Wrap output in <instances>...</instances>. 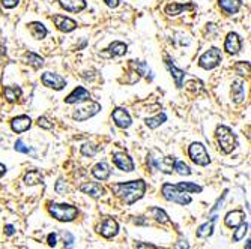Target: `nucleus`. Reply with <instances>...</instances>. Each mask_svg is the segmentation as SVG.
<instances>
[{
    "mask_svg": "<svg viewBox=\"0 0 251 249\" xmlns=\"http://www.w3.org/2000/svg\"><path fill=\"white\" fill-rule=\"evenodd\" d=\"M175 249H190V243L186 242V239H181L175 243Z\"/></svg>",
    "mask_w": 251,
    "mask_h": 249,
    "instance_id": "obj_41",
    "label": "nucleus"
},
{
    "mask_svg": "<svg viewBox=\"0 0 251 249\" xmlns=\"http://www.w3.org/2000/svg\"><path fill=\"white\" fill-rule=\"evenodd\" d=\"M112 117H113V120H114V123H116V126H119V128H122V129L130 128V126H131V123H133L130 113H128L127 110H125V108H120V107L116 108V110L113 111Z\"/></svg>",
    "mask_w": 251,
    "mask_h": 249,
    "instance_id": "obj_13",
    "label": "nucleus"
},
{
    "mask_svg": "<svg viewBox=\"0 0 251 249\" xmlns=\"http://www.w3.org/2000/svg\"><path fill=\"white\" fill-rule=\"evenodd\" d=\"M112 191L125 204L131 206L144 195L146 182L138 179V180H131V182H125V183H114V185H112Z\"/></svg>",
    "mask_w": 251,
    "mask_h": 249,
    "instance_id": "obj_1",
    "label": "nucleus"
},
{
    "mask_svg": "<svg viewBox=\"0 0 251 249\" xmlns=\"http://www.w3.org/2000/svg\"><path fill=\"white\" fill-rule=\"evenodd\" d=\"M188 156L191 158V161L196 165H200V167H206V165L211 162L209 153L206 152V147L202 143H191L190 147H188Z\"/></svg>",
    "mask_w": 251,
    "mask_h": 249,
    "instance_id": "obj_6",
    "label": "nucleus"
},
{
    "mask_svg": "<svg viewBox=\"0 0 251 249\" xmlns=\"http://www.w3.org/2000/svg\"><path fill=\"white\" fill-rule=\"evenodd\" d=\"M245 249H251V243H250V240H247V245H245Z\"/></svg>",
    "mask_w": 251,
    "mask_h": 249,
    "instance_id": "obj_50",
    "label": "nucleus"
},
{
    "mask_svg": "<svg viewBox=\"0 0 251 249\" xmlns=\"http://www.w3.org/2000/svg\"><path fill=\"white\" fill-rule=\"evenodd\" d=\"M245 213L242 210H233V212H228L224 218V222L228 228H236L239 224L244 222Z\"/></svg>",
    "mask_w": 251,
    "mask_h": 249,
    "instance_id": "obj_21",
    "label": "nucleus"
},
{
    "mask_svg": "<svg viewBox=\"0 0 251 249\" xmlns=\"http://www.w3.org/2000/svg\"><path fill=\"white\" fill-rule=\"evenodd\" d=\"M20 0H2V5L6 8V9H12L18 5Z\"/></svg>",
    "mask_w": 251,
    "mask_h": 249,
    "instance_id": "obj_43",
    "label": "nucleus"
},
{
    "mask_svg": "<svg viewBox=\"0 0 251 249\" xmlns=\"http://www.w3.org/2000/svg\"><path fill=\"white\" fill-rule=\"evenodd\" d=\"M89 98H91L89 90H86L85 87L78 86L77 89H74V90L65 98V102H67V104H81V102H85V101H89Z\"/></svg>",
    "mask_w": 251,
    "mask_h": 249,
    "instance_id": "obj_15",
    "label": "nucleus"
},
{
    "mask_svg": "<svg viewBox=\"0 0 251 249\" xmlns=\"http://www.w3.org/2000/svg\"><path fill=\"white\" fill-rule=\"evenodd\" d=\"M235 71L241 77H248L250 75V63L248 62H236L235 63Z\"/></svg>",
    "mask_w": 251,
    "mask_h": 249,
    "instance_id": "obj_34",
    "label": "nucleus"
},
{
    "mask_svg": "<svg viewBox=\"0 0 251 249\" xmlns=\"http://www.w3.org/2000/svg\"><path fill=\"white\" fill-rule=\"evenodd\" d=\"M5 231H6L8 236H12V234L15 233V230H14V227H12V225H6V227H5Z\"/></svg>",
    "mask_w": 251,
    "mask_h": 249,
    "instance_id": "obj_47",
    "label": "nucleus"
},
{
    "mask_svg": "<svg viewBox=\"0 0 251 249\" xmlns=\"http://www.w3.org/2000/svg\"><path fill=\"white\" fill-rule=\"evenodd\" d=\"M221 11L227 15H235L242 8V0H218Z\"/></svg>",
    "mask_w": 251,
    "mask_h": 249,
    "instance_id": "obj_19",
    "label": "nucleus"
},
{
    "mask_svg": "<svg viewBox=\"0 0 251 249\" xmlns=\"http://www.w3.org/2000/svg\"><path fill=\"white\" fill-rule=\"evenodd\" d=\"M161 192H162V197L169 201H173V203H178L181 206H186L191 203V197L188 195L186 192L181 191L176 188V185H170V183H164L162 188H161Z\"/></svg>",
    "mask_w": 251,
    "mask_h": 249,
    "instance_id": "obj_4",
    "label": "nucleus"
},
{
    "mask_svg": "<svg viewBox=\"0 0 251 249\" xmlns=\"http://www.w3.org/2000/svg\"><path fill=\"white\" fill-rule=\"evenodd\" d=\"M113 162L114 165L122 170V171H127V173H131L134 171V161L130 158L128 153H125V152H114L113 153Z\"/></svg>",
    "mask_w": 251,
    "mask_h": 249,
    "instance_id": "obj_10",
    "label": "nucleus"
},
{
    "mask_svg": "<svg viewBox=\"0 0 251 249\" xmlns=\"http://www.w3.org/2000/svg\"><path fill=\"white\" fill-rule=\"evenodd\" d=\"M41 182H43V174H41L39 171H36V170H32L24 176V183L27 186H33V185H38Z\"/></svg>",
    "mask_w": 251,
    "mask_h": 249,
    "instance_id": "obj_31",
    "label": "nucleus"
},
{
    "mask_svg": "<svg viewBox=\"0 0 251 249\" xmlns=\"http://www.w3.org/2000/svg\"><path fill=\"white\" fill-rule=\"evenodd\" d=\"M30 126H32V120L29 116H17L11 120V128L17 134L26 132Z\"/></svg>",
    "mask_w": 251,
    "mask_h": 249,
    "instance_id": "obj_16",
    "label": "nucleus"
},
{
    "mask_svg": "<svg viewBox=\"0 0 251 249\" xmlns=\"http://www.w3.org/2000/svg\"><path fill=\"white\" fill-rule=\"evenodd\" d=\"M165 65H167V68H169V71H170L172 77L175 78L176 87H178V89H181V87H182V83H183V78H185V71H182V69L176 68V66H175V63H173V62H172L169 57L165 59Z\"/></svg>",
    "mask_w": 251,
    "mask_h": 249,
    "instance_id": "obj_20",
    "label": "nucleus"
},
{
    "mask_svg": "<svg viewBox=\"0 0 251 249\" xmlns=\"http://www.w3.org/2000/svg\"><path fill=\"white\" fill-rule=\"evenodd\" d=\"M41 81H43V84L53 89V90H62L67 87V81L64 77H60L59 74H54V72H44L43 77H41Z\"/></svg>",
    "mask_w": 251,
    "mask_h": 249,
    "instance_id": "obj_9",
    "label": "nucleus"
},
{
    "mask_svg": "<svg viewBox=\"0 0 251 249\" xmlns=\"http://www.w3.org/2000/svg\"><path fill=\"white\" fill-rule=\"evenodd\" d=\"M112 174V170L109 167V164L106 162H99L92 168V176L98 180H107Z\"/></svg>",
    "mask_w": 251,
    "mask_h": 249,
    "instance_id": "obj_22",
    "label": "nucleus"
},
{
    "mask_svg": "<svg viewBox=\"0 0 251 249\" xmlns=\"http://www.w3.org/2000/svg\"><path fill=\"white\" fill-rule=\"evenodd\" d=\"M14 149H15L17 152H20V153H30V152H32V149H30L29 146H26V144H24L22 140H17Z\"/></svg>",
    "mask_w": 251,
    "mask_h": 249,
    "instance_id": "obj_38",
    "label": "nucleus"
},
{
    "mask_svg": "<svg viewBox=\"0 0 251 249\" xmlns=\"http://www.w3.org/2000/svg\"><path fill=\"white\" fill-rule=\"evenodd\" d=\"M56 239H57V236H56L54 233L48 234V245H50L51 248H54V246H56Z\"/></svg>",
    "mask_w": 251,
    "mask_h": 249,
    "instance_id": "obj_46",
    "label": "nucleus"
},
{
    "mask_svg": "<svg viewBox=\"0 0 251 249\" xmlns=\"http://www.w3.org/2000/svg\"><path fill=\"white\" fill-rule=\"evenodd\" d=\"M176 188L186 192V194H194V192H202V186L196 185V183H190V182H181L176 185Z\"/></svg>",
    "mask_w": 251,
    "mask_h": 249,
    "instance_id": "obj_28",
    "label": "nucleus"
},
{
    "mask_svg": "<svg viewBox=\"0 0 251 249\" xmlns=\"http://www.w3.org/2000/svg\"><path fill=\"white\" fill-rule=\"evenodd\" d=\"M104 3H106L109 8H117L119 3H120V0H102Z\"/></svg>",
    "mask_w": 251,
    "mask_h": 249,
    "instance_id": "obj_44",
    "label": "nucleus"
},
{
    "mask_svg": "<svg viewBox=\"0 0 251 249\" xmlns=\"http://www.w3.org/2000/svg\"><path fill=\"white\" fill-rule=\"evenodd\" d=\"M56 192L60 194V195H65L68 192V186L65 185V182L62 179H59L57 183H56Z\"/></svg>",
    "mask_w": 251,
    "mask_h": 249,
    "instance_id": "obj_40",
    "label": "nucleus"
},
{
    "mask_svg": "<svg viewBox=\"0 0 251 249\" xmlns=\"http://www.w3.org/2000/svg\"><path fill=\"white\" fill-rule=\"evenodd\" d=\"M99 234L102 236V237H106V239H112V237H114L117 233H119V225H117V222L113 219V218H107L106 221H104L102 224H101V227H99Z\"/></svg>",
    "mask_w": 251,
    "mask_h": 249,
    "instance_id": "obj_14",
    "label": "nucleus"
},
{
    "mask_svg": "<svg viewBox=\"0 0 251 249\" xmlns=\"http://www.w3.org/2000/svg\"><path fill=\"white\" fill-rule=\"evenodd\" d=\"M136 249H158L157 246H154V245H148V243H137L136 245Z\"/></svg>",
    "mask_w": 251,
    "mask_h": 249,
    "instance_id": "obj_45",
    "label": "nucleus"
},
{
    "mask_svg": "<svg viewBox=\"0 0 251 249\" xmlns=\"http://www.w3.org/2000/svg\"><path fill=\"white\" fill-rule=\"evenodd\" d=\"M26 60H27V63L33 68V69H41L44 66V59L35 54V53H27L26 54Z\"/></svg>",
    "mask_w": 251,
    "mask_h": 249,
    "instance_id": "obj_29",
    "label": "nucleus"
},
{
    "mask_svg": "<svg viewBox=\"0 0 251 249\" xmlns=\"http://www.w3.org/2000/svg\"><path fill=\"white\" fill-rule=\"evenodd\" d=\"M241 47H242V41H241V36L235 32H230L224 41V50L228 53V54H238L241 51Z\"/></svg>",
    "mask_w": 251,
    "mask_h": 249,
    "instance_id": "obj_12",
    "label": "nucleus"
},
{
    "mask_svg": "<svg viewBox=\"0 0 251 249\" xmlns=\"http://www.w3.org/2000/svg\"><path fill=\"white\" fill-rule=\"evenodd\" d=\"M101 111V105L98 102H88L86 105H83V107H78L75 111H74V114H72V117L77 120V122H85V120H88V119H91V117H93L95 114H98Z\"/></svg>",
    "mask_w": 251,
    "mask_h": 249,
    "instance_id": "obj_7",
    "label": "nucleus"
},
{
    "mask_svg": "<svg viewBox=\"0 0 251 249\" xmlns=\"http://www.w3.org/2000/svg\"><path fill=\"white\" fill-rule=\"evenodd\" d=\"M38 126L39 128H43V129H47V131H50V129H53V123L47 119V117H39L38 119Z\"/></svg>",
    "mask_w": 251,
    "mask_h": 249,
    "instance_id": "obj_39",
    "label": "nucleus"
},
{
    "mask_svg": "<svg viewBox=\"0 0 251 249\" xmlns=\"http://www.w3.org/2000/svg\"><path fill=\"white\" fill-rule=\"evenodd\" d=\"M48 212L53 218H56L60 222H71L78 216L77 207L71 204H59V203H51L48 206Z\"/></svg>",
    "mask_w": 251,
    "mask_h": 249,
    "instance_id": "obj_3",
    "label": "nucleus"
},
{
    "mask_svg": "<svg viewBox=\"0 0 251 249\" xmlns=\"http://www.w3.org/2000/svg\"><path fill=\"white\" fill-rule=\"evenodd\" d=\"M232 101L235 104H241L244 99H245V87H244V83L236 80L233 81V84H232Z\"/></svg>",
    "mask_w": 251,
    "mask_h": 249,
    "instance_id": "obj_23",
    "label": "nucleus"
},
{
    "mask_svg": "<svg viewBox=\"0 0 251 249\" xmlns=\"http://www.w3.org/2000/svg\"><path fill=\"white\" fill-rule=\"evenodd\" d=\"M80 191L93 197V198H99V197H102L104 194H106V189H104L102 186L99 183H96V182H88L85 185H81Z\"/></svg>",
    "mask_w": 251,
    "mask_h": 249,
    "instance_id": "obj_18",
    "label": "nucleus"
},
{
    "mask_svg": "<svg viewBox=\"0 0 251 249\" xmlns=\"http://www.w3.org/2000/svg\"><path fill=\"white\" fill-rule=\"evenodd\" d=\"M22 93H23V90L20 89L18 86H6V87H3V96L9 104L17 102L18 98L22 96Z\"/></svg>",
    "mask_w": 251,
    "mask_h": 249,
    "instance_id": "obj_26",
    "label": "nucleus"
},
{
    "mask_svg": "<svg viewBox=\"0 0 251 249\" xmlns=\"http://www.w3.org/2000/svg\"><path fill=\"white\" fill-rule=\"evenodd\" d=\"M109 51L112 56L114 57H120V56H125L128 51V45L125 44V42H120V41H114V42L110 44L109 47Z\"/></svg>",
    "mask_w": 251,
    "mask_h": 249,
    "instance_id": "obj_27",
    "label": "nucleus"
},
{
    "mask_svg": "<svg viewBox=\"0 0 251 249\" xmlns=\"http://www.w3.org/2000/svg\"><path fill=\"white\" fill-rule=\"evenodd\" d=\"M151 213L154 215V218H155L160 224H169V222H170V219H169V216H167V213H165L164 210H161L160 207H152V209H151Z\"/></svg>",
    "mask_w": 251,
    "mask_h": 249,
    "instance_id": "obj_33",
    "label": "nucleus"
},
{
    "mask_svg": "<svg viewBox=\"0 0 251 249\" xmlns=\"http://www.w3.org/2000/svg\"><path fill=\"white\" fill-rule=\"evenodd\" d=\"M57 2L65 11L72 12V14H78L83 9H86L88 6L86 0H57Z\"/></svg>",
    "mask_w": 251,
    "mask_h": 249,
    "instance_id": "obj_17",
    "label": "nucleus"
},
{
    "mask_svg": "<svg viewBox=\"0 0 251 249\" xmlns=\"http://www.w3.org/2000/svg\"><path fill=\"white\" fill-rule=\"evenodd\" d=\"M175 162H176V159H175L173 156H165V158H162V159H157V158H149V159H148V164H149V167H151V168L160 170V171L167 173V174L173 173Z\"/></svg>",
    "mask_w": 251,
    "mask_h": 249,
    "instance_id": "obj_8",
    "label": "nucleus"
},
{
    "mask_svg": "<svg viewBox=\"0 0 251 249\" xmlns=\"http://www.w3.org/2000/svg\"><path fill=\"white\" fill-rule=\"evenodd\" d=\"M193 8V5L191 3H169L165 6V14L169 15V17H176V15H179V14H182L183 11H186V9H191Z\"/></svg>",
    "mask_w": 251,
    "mask_h": 249,
    "instance_id": "obj_24",
    "label": "nucleus"
},
{
    "mask_svg": "<svg viewBox=\"0 0 251 249\" xmlns=\"http://www.w3.org/2000/svg\"><path fill=\"white\" fill-rule=\"evenodd\" d=\"M214 221H215V216L212 218L211 222H206L203 225H200L197 228V237H209L212 233H214Z\"/></svg>",
    "mask_w": 251,
    "mask_h": 249,
    "instance_id": "obj_30",
    "label": "nucleus"
},
{
    "mask_svg": "<svg viewBox=\"0 0 251 249\" xmlns=\"http://www.w3.org/2000/svg\"><path fill=\"white\" fill-rule=\"evenodd\" d=\"M173 170H176V173L181 174V176H190L191 174V168L188 167L185 162H182V161H176L175 162Z\"/></svg>",
    "mask_w": 251,
    "mask_h": 249,
    "instance_id": "obj_36",
    "label": "nucleus"
},
{
    "mask_svg": "<svg viewBox=\"0 0 251 249\" xmlns=\"http://www.w3.org/2000/svg\"><path fill=\"white\" fill-rule=\"evenodd\" d=\"M6 173V167L3 164H0V177H3V174Z\"/></svg>",
    "mask_w": 251,
    "mask_h": 249,
    "instance_id": "obj_48",
    "label": "nucleus"
},
{
    "mask_svg": "<svg viewBox=\"0 0 251 249\" xmlns=\"http://www.w3.org/2000/svg\"><path fill=\"white\" fill-rule=\"evenodd\" d=\"M5 53H6L5 48H3V47H0V59H2V57L5 56Z\"/></svg>",
    "mask_w": 251,
    "mask_h": 249,
    "instance_id": "obj_49",
    "label": "nucleus"
},
{
    "mask_svg": "<svg viewBox=\"0 0 251 249\" xmlns=\"http://www.w3.org/2000/svg\"><path fill=\"white\" fill-rule=\"evenodd\" d=\"M223 60V56H221V51L217 48V47H212L209 48L206 53H203L199 59V66L209 71V69H214L217 68Z\"/></svg>",
    "mask_w": 251,
    "mask_h": 249,
    "instance_id": "obj_5",
    "label": "nucleus"
},
{
    "mask_svg": "<svg viewBox=\"0 0 251 249\" xmlns=\"http://www.w3.org/2000/svg\"><path fill=\"white\" fill-rule=\"evenodd\" d=\"M64 240H65V246L67 248H71L72 243H74V236L67 231V233H64Z\"/></svg>",
    "mask_w": 251,
    "mask_h": 249,
    "instance_id": "obj_42",
    "label": "nucleus"
},
{
    "mask_svg": "<svg viewBox=\"0 0 251 249\" xmlns=\"http://www.w3.org/2000/svg\"><path fill=\"white\" fill-rule=\"evenodd\" d=\"M29 30H30V35H32L35 39H38V41L44 39V38L47 36V33H48V30L46 29V26H44L43 23H39V21H32V23H29Z\"/></svg>",
    "mask_w": 251,
    "mask_h": 249,
    "instance_id": "obj_25",
    "label": "nucleus"
},
{
    "mask_svg": "<svg viewBox=\"0 0 251 249\" xmlns=\"http://www.w3.org/2000/svg\"><path fill=\"white\" fill-rule=\"evenodd\" d=\"M215 137H217V141H218V146L220 149L228 155L232 153L236 146H238V140H236V135L235 132L230 129L228 126H224V124H220V126L217 128L215 131Z\"/></svg>",
    "mask_w": 251,
    "mask_h": 249,
    "instance_id": "obj_2",
    "label": "nucleus"
},
{
    "mask_svg": "<svg viewBox=\"0 0 251 249\" xmlns=\"http://www.w3.org/2000/svg\"><path fill=\"white\" fill-rule=\"evenodd\" d=\"M53 23L57 27V30L64 32V33H69L77 29V21H74V20L69 17L60 15V14L53 15Z\"/></svg>",
    "mask_w": 251,
    "mask_h": 249,
    "instance_id": "obj_11",
    "label": "nucleus"
},
{
    "mask_svg": "<svg viewBox=\"0 0 251 249\" xmlns=\"http://www.w3.org/2000/svg\"><path fill=\"white\" fill-rule=\"evenodd\" d=\"M247 231H248V222H242V224H239V225L236 227V230H235L233 240H235V242H239V240H242V239L245 237Z\"/></svg>",
    "mask_w": 251,
    "mask_h": 249,
    "instance_id": "obj_35",
    "label": "nucleus"
},
{
    "mask_svg": "<svg viewBox=\"0 0 251 249\" xmlns=\"http://www.w3.org/2000/svg\"><path fill=\"white\" fill-rule=\"evenodd\" d=\"M96 150H98V147L95 146V144H92V143H85L81 146V155L89 156V158H92L96 153Z\"/></svg>",
    "mask_w": 251,
    "mask_h": 249,
    "instance_id": "obj_37",
    "label": "nucleus"
},
{
    "mask_svg": "<svg viewBox=\"0 0 251 249\" xmlns=\"http://www.w3.org/2000/svg\"><path fill=\"white\" fill-rule=\"evenodd\" d=\"M165 120H167V116L164 113H161V114H158L155 117H148V119H146V124H148L151 129H157L158 126H161V124Z\"/></svg>",
    "mask_w": 251,
    "mask_h": 249,
    "instance_id": "obj_32",
    "label": "nucleus"
}]
</instances>
